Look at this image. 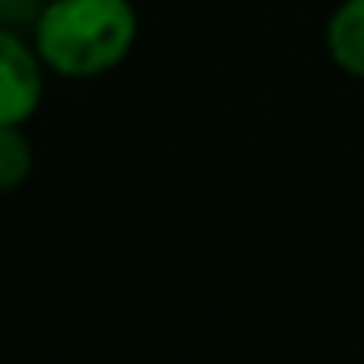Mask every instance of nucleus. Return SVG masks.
Listing matches in <instances>:
<instances>
[{
  "instance_id": "nucleus-1",
  "label": "nucleus",
  "mask_w": 364,
  "mask_h": 364,
  "mask_svg": "<svg viewBox=\"0 0 364 364\" xmlns=\"http://www.w3.org/2000/svg\"><path fill=\"white\" fill-rule=\"evenodd\" d=\"M134 0H43L32 20V43L59 79H102L137 48Z\"/></svg>"
},
{
  "instance_id": "nucleus-2",
  "label": "nucleus",
  "mask_w": 364,
  "mask_h": 364,
  "mask_svg": "<svg viewBox=\"0 0 364 364\" xmlns=\"http://www.w3.org/2000/svg\"><path fill=\"white\" fill-rule=\"evenodd\" d=\"M43 67L32 40L0 24V126H28L43 102Z\"/></svg>"
},
{
  "instance_id": "nucleus-3",
  "label": "nucleus",
  "mask_w": 364,
  "mask_h": 364,
  "mask_svg": "<svg viewBox=\"0 0 364 364\" xmlns=\"http://www.w3.org/2000/svg\"><path fill=\"white\" fill-rule=\"evenodd\" d=\"M325 51L348 75L364 79V0H341L325 24Z\"/></svg>"
},
{
  "instance_id": "nucleus-4",
  "label": "nucleus",
  "mask_w": 364,
  "mask_h": 364,
  "mask_svg": "<svg viewBox=\"0 0 364 364\" xmlns=\"http://www.w3.org/2000/svg\"><path fill=\"white\" fill-rule=\"evenodd\" d=\"M36 153L24 126H0V192H12L32 176Z\"/></svg>"
}]
</instances>
